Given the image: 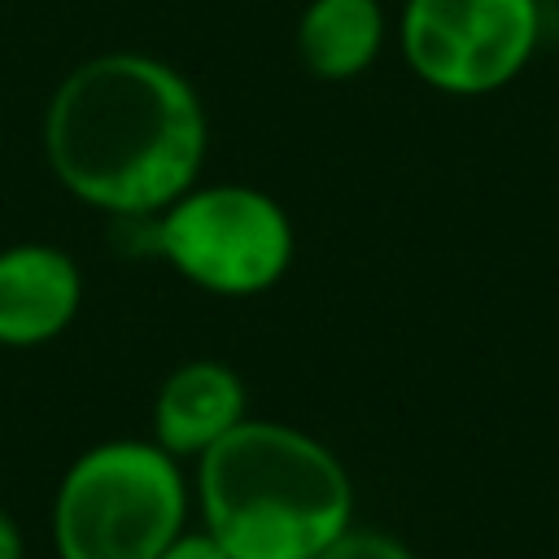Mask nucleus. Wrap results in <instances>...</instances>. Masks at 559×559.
I'll return each mask as SVG.
<instances>
[{
  "instance_id": "obj_1",
  "label": "nucleus",
  "mask_w": 559,
  "mask_h": 559,
  "mask_svg": "<svg viewBox=\"0 0 559 559\" xmlns=\"http://www.w3.org/2000/svg\"><path fill=\"white\" fill-rule=\"evenodd\" d=\"M210 127L192 83L144 52L74 66L44 114L48 166L79 201L144 218L183 197L205 162Z\"/></svg>"
},
{
  "instance_id": "obj_2",
  "label": "nucleus",
  "mask_w": 559,
  "mask_h": 559,
  "mask_svg": "<svg viewBox=\"0 0 559 559\" xmlns=\"http://www.w3.org/2000/svg\"><path fill=\"white\" fill-rule=\"evenodd\" d=\"M201 528L231 559H314L354 524L345 463L310 432L245 419L197 459Z\"/></svg>"
},
{
  "instance_id": "obj_3",
  "label": "nucleus",
  "mask_w": 559,
  "mask_h": 559,
  "mask_svg": "<svg viewBox=\"0 0 559 559\" xmlns=\"http://www.w3.org/2000/svg\"><path fill=\"white\" fill-rule=\"evenodd\" d=\"M192 485L153 437L87 445L57 480L48 533L57 559H157L188 528Z\"/></svg>"
},
{
  "instance_id": "obj_4",
  "label": "nucleus",
  "mask_w": 559,
  "mask_h": 559,
  "mask_svg": "<svg viewBox=\"0 0 559 559\" xmlns=\"http://www.w3.org/2000/svg\"><path fill=\"white\" fill-rule=\"evenodd\" d=\"M148 245L188 284L218 297H253L284 280L293 262V223L284 205L258 188L192 183L157 214Z\"/></svg>"
},
{
  "instance_id": "obj_5",
  "label": "nucleus",
  "mask_w": 559,
  "mask_h": 559,
  "mask_svg": "<svg viewBox=\"0 0 559 559\" xmlns=\"http://www.w3.org/2000/svg\"><path fill=\"white\" fill-rule=\"evenodd\" d=\"M537 44V0H406L402 52L411 70L454 96L493 92Z\"/></svg>"
},
{
  "instance_id": "obj_6",
  "label": "nucleus",
  "mask_w": 559,
  "mask_h": 559,
  "mask_svg": "<svg viewBox=\"0 0 559 559\" xmlns=\"http://www.w3.org/2000/svg\"><path fill=\"white\" fill-rule=\"evenodd\" d=\"M83 301L79 262L44 240L0 249V345L26 349L61 336Z\"/></svg>"
},
{
  "instance_id": "obj_7",
  "label": "nucleus",
  "mask_w": 559,
  "mask_h": 559,
  "mask_svg": "<svg viewBox=\"0 0 559 559\" xmlns=\"http://www.w3.org/2000/svg\"><path fill=\"white\" fill-rule=\"evenodd\" d=\"M245 419V380L214 358H192L175 367L153 397V441L175 459H201Z\"/></svg>"
},
{
  "instance_id": "obj_8",
  "label": "nucleus",
  "mask_w": 559,
  "mask_h": 559,
  "mask_svg": "<svg viewBox=\"0 0 559 559\" xmlns=\"http://www.w3.org/2000/svg\"><path fill=\"white\" fill-rule=\"evenodd\" d=\"M384 44L380 0H310L297 17V52L314 79L362 74Z\"/></svg>"
},
{
  "instance_id": "obj_9",
  "label": "nucleus",
  "mask_w": 559,
  "mask_h": 559,
  "mask_svg": "<svg viewBox=\"0 0 559 559\" xmlns=\"http://www.w3.org/2000/svg\"><path fill=\"white\" fill-rule=\"evenodd\" d=\"M314 559H415L411 546L393 533H380V528H358L349 524L341 537H332Z\"/></svg>"
},
{
  "instance_id": "obj_10",
  "label": "nucleus",
  "mask_w": 559,
  "mask_h": 559,
  "mask_svg": "<svg viewBox=\"0 0 559 559\" xmlns=\"http://www.w3.org/2000/svg\"><path fill=\"white\" fill-rule=\"evenodd\" d=\"M157 559H231V555H227L205 528H183Z\"/></svg>"
},
{
  "instance_id": "obj_11",
  "label": "nucleus",
  "mask_w": 559,
  "mask_h": 559,
  "mask_svg": "<svg viewBox=\"0 0 559 559\" xmlns=\"http://www.w3.org/2000/svg\"><path fill=\"white\" fill-rule=\"evenodd\" d=\"M0 559H26V533L9 511H0Z\"/></svg>"
}]
</instances>
